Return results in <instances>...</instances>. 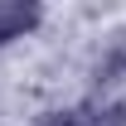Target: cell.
<instances>
[{
	"instance_id": "1",
	"label": "cell",
	"mask_w": 126,
	"mask_h": 126,
	"mask_svg": "<svg viewBox=\"0 0 126 126\" xmlns=\"http://www.w3.org/2000/svg\"><path fill=\"white\" fill-rule=\"evenodd\" d=\"M39 19H44V10L34 0H5L0 5V48L15 44V39H24L29 29H39Z\"/></svg>"
},
{
	"instance_id": "2",
	"label": "cell",
	"mask_w": 126,
	"mask_h": 126,
	"mask_svg": "<svg viewBox=\"0 0 126 126\" xmlns=\"http://www.w3.org/2000/svg\"><path fill=\"white\" fill-rule=\"evenodd\" d=\"M92 73H97V82H102V87H111V82H121V78H126V34H116V44L97 58Z\"/></svg>"
},
{
	"instance_id": "3",
	"label": "cell",
	"mask_w": 126,
	"mask_h": 126,
	"mask_svg": "<svg viewBox=\"0 0 126 126\" xmlns=\"http://www.w3.org/2000/svg\"><path fill=\"white\" fill-rule=\"evenodd\" d=\"M82 126H126V102H107L102 111L82 116Z\"/></svg>"
},
{
	"instance_id": "4",
	"label": "cell",
	"mask_w": 126,
	"mask_h": 126,
	"mask_svg": "<svg viewBox=\"0 0 126 126\" xmlns=\"http://www.w3.org/2000/svg\"><path fill=\"white\" fill-rule=\"evenodd\" d=\"M39 126H82V116H78V111H48Z\"/></svg>"
}]
</instances>
